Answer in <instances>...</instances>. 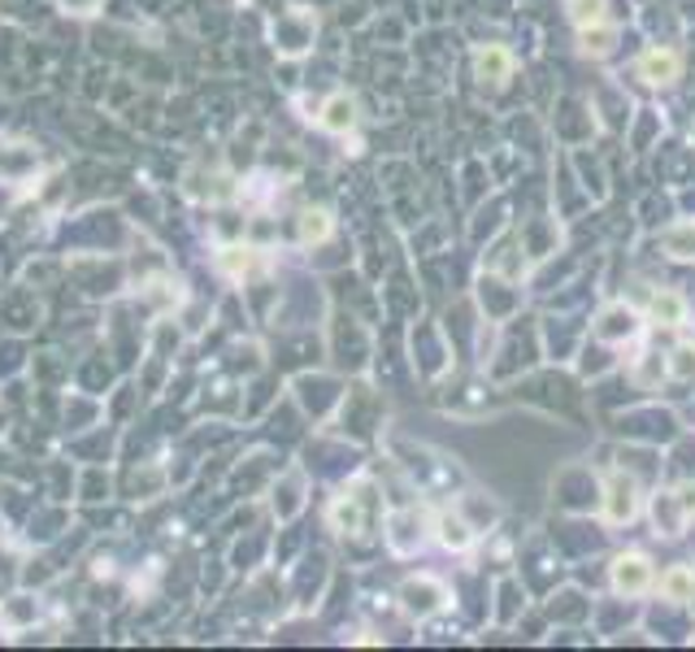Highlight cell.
<instances>
[{
	"instance_id": "cell-1",
	"label": "cell",
	"mask_w": 695,
	"mask_h": 652,
	"mask_svg": "<svg viewBox=\"0 0 695 652\" xmlns=\"http://www.w3.org/2000/svg\"><path fill=\"white\" fill-rule=\"evenodd\" d=\"M639 514V496H635V483L626 474H613L609 479V505H605V518L609 522H631Z\"/></svg>"
},
{
	"instance_id": "cell-6",
	"label": "cell",
	"mask_w": 695,
	"mask_h": 652,
	"mask_svg": "<svg viewBox=\"0 0 695 652\" xmlns=\"http://www.w3.org/2000/svg\"><path fill=\"white\" fill-rule=\"evenodd\" d=\"M348 122H352V105L336 100V105H331V118H327V126H348Z\"/></svg>"
},
{
	"instance_id": "cell-3",
	"label": "cell",
	"mask_w": 695,
	"mask_h": 652,
	"mask_svg": "<svg viewBox=\"0 0 695 652\" xmlns=\"http://www.w3.org/2000/svg\"><path fill=\"white\" fill-rule=\"evenodd\" d=\"M639 74H644L648 83H670V79L679 74V57H674V52H644Z\"/></svg>"
},
{
	"instance_id": "cell-2",
	"label": "cell",
	"mask_w": 695,
	"mask_h": 652,
	"mask_svg": "<svg viewBox=\"0 0 695 652\" xmlns=\"http://www.w3.org/2000/svg\"><path fill=\"white\" fill-rule=\"evenodd\" d=\"M613 583H618V592H644L648 583H653V566L639 557V553H631V557H622L618 562V570H613Z\"/></svg>"
},
{
	"instance_id": "cell-4",
	"label": "cell",
	"mask_w": 695,
	"mask_h": 652,
	"mask_svg": "<svg viewBox=\"0 0 695 652\" xmlns=\"http://www.w3.org/2000/svg\"><path fill=\"white\" fill-rule=\"evenodd\" d=\"M605 0H570V17L578 22V26H587V22H605V9H600Z\"/></svg>"
},
{
	"instance_id": "cell-5",
	"label": "cell",
	"mask_w": 695,
	"mask_h": 652,
	"mask_svg": "<svg viewBox=\"0 0 695 652\" xmlns=\"http://www.w3.org/2000/svg\"><path fill=\"white\" fill-rule=\"evenodd\" d=\"M661 583H666V592H670V596H687V592L695 588V579L687 575V570H674V575H666Z\"/></svg>"
}]
</instances>
